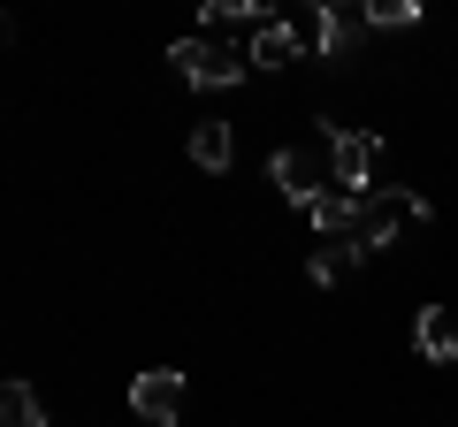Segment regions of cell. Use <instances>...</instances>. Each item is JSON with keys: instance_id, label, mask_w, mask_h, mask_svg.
Instances as JSON below:
<instances>
[{"instance_id": "6da1fadb", "label": "cell", "mask_w": 458, "mask_h": 427, "mask_svg": "<svg viewBox=\"0 0 458 427\" xmlns=\"http://www.w3.org/2000/svg\"><path fill=\"white\" fill-rule=\"evenodd\" d=\"M428 198L420 191H405V183H382V191H367L360 198V230H352V245H360V260H375V252H390L397 245V230L405 222H428Z\"/></svg>"}, {"instance_id": "7a4b0ae2", "label": "cell", "mask_w": 458, "mask_h": 427, "mask_svg": "<svg viewBox=\"0 0 458 427\" xmlns=\"http://www.w3.org/2000/svg\"><path fill=\"white\" fill-rule=\"evenodd\" d=\"M168 62H176V77L199 84V92H237V84L252 77V69H245V46H214V38H176Z\"/></svg>"}, {"instance_id": "3957f363", "label": "cell", "mask_w": 458, "mask_h": 427, "mask_svg": "<svg viewBox=\"0 0 458 427\" xmlns=\"http://www.w3.org/2000/svg\"><path fill=\"white\" fill-rule=\"evenodd\" d=\"M267 176L283 183V198H291V206H313L321 191H336V168H328V138H298V146H283Z\"/></svg>"}, {"instance_id": "277c9868", "label": "cell", "mask_w": 458, "mask_h": 427, "mask_svg": "<svg viewBox=\"0 0 458 427\" xmlns=\"http://www.w3.org/2000/svg\"><path fill=\"white\" fill-rule=\"evenodd\" d=\"M328 168H336V191L344 198H367L375 191V168H382V138L375 130H328Z\"/></svg>"}, {"instance_id": "5b68a950", "label": "cell", "mask_w": 458, "mask_h": 427, "mask_svg": "<svg viewBox=\"0 0 458 427\" xmlns=\"http://www.w3.org/2000/svg\"><path fill=\"white\" fill-rule=\"evenodd\" d=\"M131 412L146 427H183V374L176 366H146V374L131 381Z\"/></svg>"}, {"instance_id": "8992f818", "label": "cell", "mask_w": 458, "mask_h": 427, "mask_svg": "<svg viewBox=\"0 0 458 427\" xmlns=\"http://www.w3.org/2000/svg\"><path fill=\"white\" fill-rule=\"evenodd\" d=\"M412 351H420L428 366H451L458 359V313L451 306H420V321H412Z\"/></svg>"}, {"instance_id": "52a82bcc", "label": "cell", "mask_w": 458, "mask_h": 427, "mask_svg": "<svg viewBox=\"0 0 458 427\" xmlns=\"http://www.w3.org/2000/svg\"><path fill=\"white\" fill-rule=\"evenodd\" d=\"M183 153H191L207 176H222L229 161H237V138H229V122H214V115H199L191 122V138H183Z\"/></svg>"}, {"instance_id": "ba28073f", "label": "cell", "mask_w": 458, "mask_h": 427, "mask_svg": "<svg viewBox=\"0 0 458 427\" xmlns=\"http://www.w3.org/2000/svg\"><path fill=\"white\" fill-rule=\"evenodd\" d=\"M291 62H306V54H298V38H291V23H260V31L245 38V69H291Z\"/></svg>"}, {"instance_id": "9c48e42d", "label": "cell", "mask_w": 458, "mask_h": 427, "mask_svg": "<svg viewBox=\"0 0 458 427\" xmlns=\"http://www.w3.org/2000/svg\"><path fill=\"white\" fill-rule=\"evenodd\" d=\"M306 222H313V237H328V245H336V237H352V230H360V198L321 191V198L306 206Z\"/></svg>"}, {"instance_id": "30bf717a", "label": "cell", "mask_w": 458, "mask_h": 427, "mask_svg": "<svg viewBox=\"0 0 458 427\" xmlns=\"http://www.w3.org/2000/svg\"><path fill=\"white\" fill-rule=\"evenodd\" d=\"M0 427H47V405L31 381H0Z\"/></svg>"}, {"instance_id": "8fae6325", "label": "cell", "mask_w": 458, "mask_h": 427, "mask_svg": "<svg viewBox=\"0 0 458 427\" xmlns=\"http://www.w3.org/2000/svg\"><path fill=\"white\" fill-rule=\"evenodd\" d=\"M352 267H360V245H352V237H336V245H321V252L306 260V275H313V282L328 290V282H344Z\"/></svg>"}, {"instance_id": "7c38bea8", "label": "cell", "mask_w": 458, "mask_h": 427, "mask_svg": "<svg viewBox=\"0 0 458 427\" xmlns=\"http://www.w3.org/2000/svg\"><path fill=\"white\" fill-rule=\"evenodd\" d=\"M420 0H367V31H412Z\"/></svg>"}, {"instance_id": "4fadbf2b", "label": "cell", "mask_w": 458, "mask_h": 427, "mask_svg": "<svg viewBox=\"0 0 458 427\" xmlns=\"http://www.w3.org/2000/svg\"><path fill=\"white\" fill-rule=\"evenodd\" d=\"M8 38H16V16H0V46H8Z\"/></svg>"}]
</instances>
